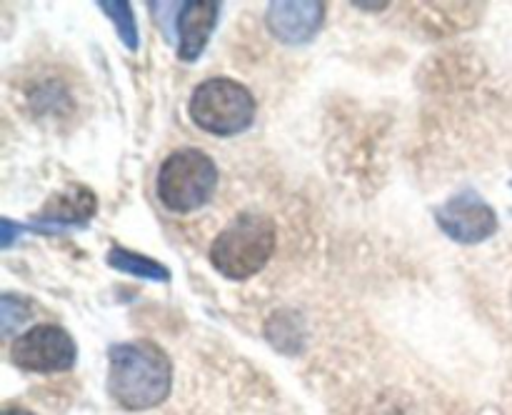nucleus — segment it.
Segmentation results:
<instances>
[{
    "mask_svg": "<svg viewBox=\"0 0 512 415\" xmlns=\"http://www.w3.org/2000/svg\"><path fill=\"white\" fill-rule=\"evenodd\" d=\"M218 188V168L200 148H180L160 165L155 190L160 203L173 213H193L213 198Z\"/></svg>",
    "mask_w": 512,
    "mask_h": 415,
    "instance_id": "obj_3",
    "label": "nucleus"
},
{
    "mask_svg": "<svg viewBox=\"0 0 512 415\" xmlns=\"http://www.w3.org/2000/svg\"><path fill=\"white\" fill-rule=\"evenodd\" d=\"M30 315L33 313H30L28 300L13 293H3V298H0V330H3L5 338L23 328Z\"/></svg>",
    "mask_w": 512,
    "mask_h": 415,
    "instance_id": "obj_12",
    "label": "nucleus"
},
{
    "mask_svg": "<svg viewBox=\"0 0 512 415\" xmlns=\"http://www.w3.org/2000/svg\"><path fill=\"white\" fill-rule=\"evenodd\" d=\"M0 415H35V413H30V410L25 408H13V405H8V408L0 410Z\"/></svg>",
    "mask_w": 512,
    "mask_h": 415,
    "instance_id": "obj_14",
    "label": "nucleus"
},
{
    "mask_svg": "<svg viewBox=\"0 0 512 415\" xmlns=\"http://www.w3.org/2000/svg\"><path fill=\"white\" fill-rule=\"evenodd\" d=\"M278 233L268 215L240 213L230 220L210 245V263L230 280H248L258 275L273 258Z\"/></svg>",
    "mask_w": 512,
    "mask_h": 415,
    "instance_id": "obj_2",
    "label": "nucleus"
},
{
    "mask_svg": "<svg viewBox=\"0 0 512 415\" xmlns=\"http://www.w3.org/2000/svg\"><path fill=\"white\" fill-rule=\"evenodd\" d=\"M325 23V3L318 0H293V3H270L265 25L280 43L303 45L320 33Z\"/></svg>",
    "mask_w": 512,
    "mask_h": 415,
    "instance_id": "obj_8",
    "label": "nucleus"
},
{
    "mask_svg": "<svg viewBox=\"0 0 512 415\" xmlns=\"http://www.w3.org/2000/svg\"><path fill=\"white\" fill-rule=\"evenodd\" d=\"M435 223L450 240L478 245L498 233V215L475 190H460L435 210Z\"/></svg>",
    "mask_w": 512,
    "mask_h": 415,
    "instance_id": "obj_6",
    "label": "nucleus"
},
{
    "mask_svg": "<svg viewBox=\"0 0 512 415\" xmlns=\"http://www.w3.org/2000/svg\"><path fill=\"white\" fill-rule=\"evenodd\" d=\"M95 210H98V200H95L93 190L85 188V185H68L43 205L38 218L25 225V230H35V233L45 235L68 233V230L85 228L95 215Z\"/></svg>",
    "mask_w": 512,
    "mask_h": 415,
    "instance_id": "obj_7",
    "label": "nucleus"
},
{
    "mask_svg": "<svg viewBox=\"0 0 512 415\" xmlns=\"http://www.w3.org/2000/svg\"><path fill=\"white\" fill-rule=\"evenodd\" d=\"M108 393L120 408L150 410L163 403L173 385V365L150 340L118 343L108 350Z\"/></svg>",
    "mask_w": 512,
    "mask_h": 415,
    "instance_id": "obj_1",
    "label": "nucleus"
},
{
    "mask_svg": "<svg viewBox=\"0 0 512 415\" xmlns=\"http://www.w3.org/2000/svg\"><path fill=\"white\" fill-rule=\"evenodd\" d=\"M255 98L245 85L230 78H210L193 90L188 113L200 130L218 138L245 133L255 120Z\"/></svg>",
    "mask_w": 512,
    "mask_h": 415,
    "instance_id": "obj_4",
    "label": "nucleus"
},
{
    "mask_svg": "<svg viewBox=\"0 0 512 415\" xmlns=\"http://www.w3.org/2000/svg\"><path fill=\"white\" fill-rule=\"evenodd\" d=\"M108 265L110 268L120 270V273L135 275V278H143V280H153V283H168L170 280L168 265L148 258V255H140L128 248H120V245H113V248H110Z\"/></svg>",
    "mask_w": 512,
    "mask_h": 415,
    "instance_id": "obj_10",
    "label": "nucleus"
},
{
    "mask_svg": "<svg viewBox=\"0 0 512 415\" xmlns=\"http://www.w3.org/2000/svg\"><path fill=\"white\" fill-rule=\"evenodd\" d=\"M98 8L113 20L120 43H123L128 50H138L140 48L138 23H135V13L133 8H130V3H125V0H100Z\"/></svg>",
    "mask_w": 512,
    "mask_h": 415,
    "instance_id": "obj_11",
    "label": "nucleus"
},
{
    "mask_svg": "<svg viewBox=\"0 0 512 415\" xmlns=\"http://www.w3.org/2000/svg\"><path fill=\"white\" fill-rule=\"evenodd\" d=\"M78 358L73 335L60 325H35L13 340L10 360L25 373H63Z\"/></svg>",
    "mask_w": 512,
    "mask_h": 415,
    "instance_id": "obj_5",
    "label": "nucleus"
},
{
    "mask_svg": "<svg viewBox=\"0 0 512 415\" xmlns=\"http://www.w3.org/2000/svg\"><path fill=\"white\" fill-rule=\"evenodd\" d=\"M353 5L360 10H385L388 8V3H353Z\"/></svg>",
    "mask_w": 512,
    "mask_h": 415,
    "instance_id": "obj_13",
    "label": "nucleus"
},
{
    "mask_svg": "<svg viewBox=\"0 0 512 415\" xmlns=\"http://www.w3.org/2000/svg\"><path fill=\"white\" fill-rule=\"evenodd\" d=\"M220 10L223 5L215 0H193L183 3L175 15V28H178V58L183 63H195L205 53L210 35L220 23Z\"/></svg>",
    "mask_w": 512,
    "mask_h": 415,
    "instance_id": "obj_9",
    "label": "nucleus"
}]
</instances>
